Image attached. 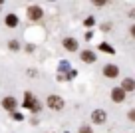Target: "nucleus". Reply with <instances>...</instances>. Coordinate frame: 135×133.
<instances>
[{"mask_svg": "<svg viewBox=\"0 0 135 133\" xmlns=\"http://www.w3.org/2000/svg\"><path fill=\"white\" fill-rule=\"evenodd\" d=\"M46 103H48V107H50V109H56V111L64 109V105H66V103H64V99H62L60 96H50Z\"/></svg>", "mask_w": 135, "mask_h": 133, "instance_id": "2", "label": "nucleus"}, {"mask_svg": "<svg viewBox=\"0 0 135 133\" xmlns=\"http://www.w3.org/2000/svg\"><path fill=\"white\" fill-rule=\"evenodd\" d=\"M129 119L135 121V109H131V111H129Z\"/></svg>", "mask_w": 135, "mask_h": 133, "instance_id": "18", "label": "nucleus"}, {"mask_svg": "<svg viewBox=\"0 0 135 133\" xmlns=\"http://www.w3.org/2000/svg\"><path fill=\"white\" fill-rule=\"evenodd\" d=\"M103 75H105V78H117L119 75V68L115 66V64H107V66L103 68Z\"/></svg>", "mask_w": 135, "mask_h": 133, "instance_id": "4", "label": "nucleus"}, {"mask_svg": "<svg viewBox=\"0 0 135 133\" xmlns=\"http://www.w3.org/2000/svg\"><path fill=\"white\" fill-rule=\"evenodd\" d=\"M10 48H12V50H18V42L12 40V42H10Z\"/></svg>", "mask_w": 135, "mask_h": 133, "instance_id": "17", "label": "nucleus"}, {"mask_svg": "<svg viewBox=\"0 0 135 133\" xmlns=\"http://www.w3.org/2000/svg\"><path fill=\"white\" fill-rule=\"evenodd\" d=\"M2 2H4V0H0V4H2Z\"/></svg>", "mask_w": 135, "mask_h": 133, "instance_id": "20", "label": "nucleus"}, {"mask_svg": "<svg viewBox=\"0 0 135 133\" xmlns=\"http://www.w3.org/2000/svg\"><path fill=\"white\" fill-rule=\"evenodd\" d=\"M99 50H103V52H107V54H113V48L109 46V44H101L99 46Z\"/></svg>", "mask_w": 135, "mask_h": 133, "instance_id": "12", "label": "nucleus"}, {"mask_svg": "<svg viewBox=\"0 0 135 133\" xmlns=\"http://www.w3.org/2000/svg\"><path fill=\"white\" fill-rule=\"evenodd\" d=\"M84 24H85V26H88V28H91V26H93V18H91V16H89V18H88V20H85V22H84Z\"/></svg>", "mask_w": 135, "mask_h": 133, "instance_id": "14", "label": "nucleus"}, {"mask_svg": "<svg viewBox=\"0 0 135 133\" xmlns=\"http://www.w3.org/2000/svg\"><path fill=\"white\" fill-rule=\"evenodd\" d=\"M81 62L93 64V62H95V54H93L91 50H84V52H81Z\"/></svg>", "mask_w": 135, "mask_h": 133, "instance_id": "8", "label": "nucleus"}, {"mask_svg": "<svg viewBox=\"0 0 135 133\" xmlns=\"http://www.w3.org/2000/svg\"><path fill=\"white\" fill-rule=\"evenodd\" d=\"M129 32H131V36H135V26H131V30H129Z\"/></svg>", "mask_w": 135, "mask_h": 133, "instance_id": "19", "label": "nucleus"}, {"mask_svg": "<svg viewBox=\"0 0 135 133\" xmlns=\"http://www.w3.org/2000/svg\"><path fill=\"white\" fill-rule=\"evenodd\" d=\"M2 107H4L6 111H16L18 101L14 99V97H4V99H2Z\"/></svg>", "mask_w": 135, "mask_h": 133, "instance_id": "6", "label": "nucleus"}, {"mask_svg": "<svg viewBox=\"0 0 135 133\" xmlns=\"http://www.w3.org/2000/svg\"><path fill=\"white\" fill-rule=\"evenodd\" d=\"M105 111H103V109H95V111L91 113V121L93 123H97V125H101L103 123V121H105Z\"/></svg>", "mask_w": 135, "mask_h": 133, "instance_id": "7", "label": "nucleus"}, {"mask_svg": "<svg viewBox=\"0 0 135 133\" xmlns=\"http://www.w3.org/2000/svg\"><path fill=\"white\" fill-rule=\"evenodd\" d=\"M111 99H113L115 103H121V101L125 99V89H123L121 86H119V87H113V89H111Z\"/></svg>", "mask_w": 135, "mask_h": 133, "instance_id": "3", "label": "nucleus"}, {"mask_svg": "<svg viewBox=\"0 0 135 133\" xmlns=\"http://www.w3.org/2000/svg\"><path fill=\"white\" fill-rule=\"evenodd\" d=\"M80 133H91V127H85V125H84V127L80 129Z\"/></svg>", "mask_w": 135, "mask_h": 133, "instance_id": "16", "label": "nucleus"}, {"mask_svg": "<svg viewBox=\"0 0 135 133\" xmlns=\"http://www.w3.org/2000/svg\"><path fill=\"white\" fill-rule=\"evenodd\" d=\"M4 22H6L8 28H16V26H18V16H16V14H8Z\"/></svg>", "mask_w": 135, "mask_h": 133, "instance_id": "10", "label": "nucleus"}, {"mask_svg": "<svg viewBox=\"0 0 135 133\" xmlns=\"http://www.w3.org/2000/svg\"><path fill=\"white\" fill-rule=\"evenodd\" d=\"M42 8L40 6H28V18L30 20H40L42 18Z\"/></svg>", "mask_w": 135, "mask_h": 133, "instance_id": "5", "label": "nucleus"}, {"mask_svg": "<svg viewBox=\"0 0 135 133\" xmlns=\"http://www.w3.org/2000/svg\"><path fill=\"white\" fill-rule=\"evenodd\" d=\"M22 105L28 107V109H32V111H40V107H42L38 99H34L32 93H26V96H24V103H22Z\"/></svg>", "mask_w": 135, "mask_h": 133, "instance_id": "1", "label": "nucleus"}, {"mask_svg": "<svg viewBox=\"0 0 135 133\" xmlns=\"http://www.w3.org/2000/svg\"><path fill=\"white\" fill-rule=\"evenodd\" d=\"M64 48L70 50V52H74V50H78V42L74 40V38H68V40H64Z\"/></svg>", "mask_w": 135, "mask_h": 133, "instance_id": "11", "label": "nucleus"}, {"mask_svg": "<svg viewBox=\"0 0 135 133\" xmlns=\"http://www.w3.org/2000/svg\"><path fill=\"white\" fill-rule=\"evenodd\" d=\"M12 119L14 121H22V119H24V115H22L20 111H12Z\"/></svg>", "mask_w": 135, "mask_h": 133, "instance_id": "13", "label": "nucleus"}, {"mask_svg": "<svg viewBox=\"0 0 135 133\" xmlns=\"http://www.w3.org/2000/svg\"><path fill=\"white\" fill-rule=\"evenodd\" d=\"M121 87L125 89V92H133V89H135V79L133 78H125L121 82Z\"/></svg>", "mask_w": 135, "mask_h": 133, "instance_id": "9", "label": "nucleus"}, {"mask_svg": "<svg viewBox=\"0 0 135 133\" xmlns=\"http://www.w3.org/2000/svg\"><path fill=\"white\" fill-rule=\"evenodd\" d=\"M91 2H93V4H95V6H103V4H105V2H107V0H91Z\"/></svg>", "mask_w": 135, "mask_h": 133, "instance_id": "15", "label": "nucleus"}]
</instances>
